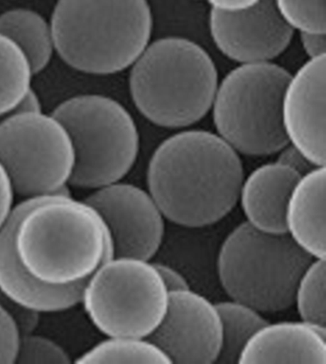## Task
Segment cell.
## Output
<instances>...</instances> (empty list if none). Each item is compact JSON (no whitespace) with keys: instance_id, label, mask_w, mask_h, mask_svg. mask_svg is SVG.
<instances>
[{"instance_id":"6da1fadb","label":"cell","mask_w":326,"mask_h":364,"mask_svg":"<svg viewBox=\"0 0 326 364\" xmlns=\"http://www.w3.org/2000/svg\"><path fill=\"white\" fill-rule=\"evenodd\" d=\"M240 156L217 134L189 129L168 137L146 171L148 193L165 219L198 228L224 219L239 203Z\"/></svg>"},{"instance_id":"7a4b0ae2","label":"cell","mask_w":326,"mask_h":364,"mask_svg":"<svg viewBox=\"0 0 326 364\" xmlns=\"http://www.w3.org/2000/svg\"><path fill=\"white\" fill-rule=\"evenodd\" d=\"M15 250L31 277L54 287L87 280L114 258L104 220L71 195L44 196L27 211L16 226Z\"/></svg>"},{"instance_id":"3957f363","label":"cell","mask_w":326,"mask_h":364,"mask_svg":"<svg viewBox=\"0 0 326 364\" xmlns=\"http://www.w3.org/2000/svg\"><path fill=\"white\" fill-rule=\"evenodd\" d=\"M50 23L60 59L97 76L131 68L153 29L148 0H58Z\"/></svg>"},{"instance_id":"277c9868","label":"cell","mask_w":326,"mask_h":364,"mask_svg":"<svg viewBox=\"0 0 326 364\" xmlns=\"http://www.w3.org/2000/svg\"><path fill=\"white\" fill-rule=\"evenodd\" d=\"M217 66L195 41L162 38L131 65L129 92L143 117L159 128L186 129L211 110L218 85Z\"/></svg>"},{"instance_id":"5b68a950","label":"cell","mask_w":326,"mask_h":364,"mask_svg":"<svg viewBox=\"0 0 326 364\" xmlns=\"http://www.w3.org/2000/svg\"><path fill=\"white\" fill-rule=\"evenodd\" d=\"M313 260L288 234L261 232L244 222L221 245L218 278L232 300L280 313L294 305L298 280Z\"/></svg>"},{"instance_id":"8992f818","label":"cell","mask_w":326,"mask_h":364,"mask_svg":"<svg viewBox=\"0 0 326 364\" xmlns=\"http://www.w3.org/2000/svg\"><path fill=\"white\" fill-rule=\"evenodd\" d=\"M75 151L71 186L96 190L121 181L136 164L140 135L131 113L101 95L73 96L54 109Z\"/></svg>"},{"instance_id":"52a82bcc","label":"cell","mask_w":326,"mask_h":364,"mask_svg":"<svg viewBox=\"0 0 326 364\" xmlns=\"http://www.w3.org/2000/svg\"><path fill=\"white\" fill-rule=\"evenodd\" d=\"M290 74L273 63L239 65L218 82L211 107L217 134L237 154H277L287 144L281 106Z\"/></svg>"},{"instance_id":"ba28073f","label":"cell","mask_w":326,"mask_h":364,"mask_svg":"<svg viewBox=\"0 0 326 364\" xmlns=\"http://www.w3.org/2000/svg\"><path fill=\"white\" fill-rule=\"evenodd\" d=\"M81 303L107 338H148L167 313L168 291L153 263L114 257L85 281Z\"/></svg>"},{"instance_id":"9c48e42d","label":"cell","mask_w":326,"mask_h":364,"mask_svg":"<svg viewBox=\"0 0 326 364\" xmlns=\"http://www.w3.org/2000/svg\"><path fill=\"white\" fill-rule=\"evenodd\" d=\"M0 164L19 197L70 195L74 146L53 114L18 109L5 117L0 122Z\"/></svg>"},{"instance_id":"30bf717a","label":"cell","mask_w":326,"mask_h":364,"mask_svg":"<svg viewBox=\"0 0 326 364\" xmlns=\"http://www.w3.org/2000/svg\"><path fill=\"white\" fill-rule=\"evenodd\" d=\"M84 200L109 228L114 257L149 261L158 252L164 240L165 217L148 191L119 181L94 190Z\"/></svg>"},{"instance_id":"8fae6325","label":"cell","mask_w":326,"mask_h":364,"mask_svg":"<svg viewBox=\"0 0 326 364\" xmlns=\"http://www.w3.org/2000/svg\"><path fill=\"white\" fill-rule=\"evenodd\" d=\"M179 364L217 363L222 323L215 304L192 289L168 292L167 313L148 338Z\"/></svg>"},{"instance_id":"7c38bea8","label":"cell","mask_w":326,"mask_h":364,"mask_svg":"<svg viewBox=\"0 0 326 364\" xmlns=\"http://www.w3.org/2000/svg\"><path fill=\"white\" fill-rule=\"evenodd\" d=\"M209 30L217 50L239 65L273 63L289 48L295 33L272 0L237 12L211 9Z\"/></svg>"},{"instance_id":"4fadbf2b","label":"cell","mask_w":326,"mask_h":364,"mask_svg":"<svg viewBox=\"0 0 326 364\" xmlns=\"http://www.w3.org/2000/svg\"><path fill=\"white\" fill-rule=\"evenodd\" d=\"M325 56L308 60L290 75L281 98L287 142L316 167L325 166Z\"/></svg>"},{"instance_id":"5bb4252c","label":"cell","mask_w":326,"mask_h":364,"mask_svg":"<svg viewBox=\"0 0 326 364\" xmlns=\"http://www.w3.org/2000/svg\"><path fill=\"white\" fill-rule=\"evenodd\" d=\"M43 197L24 198L13 206L10 217L0 228V292L37 313H60L81 303L87 279L69 286L46 285L29 274L15 250V232L19 220Z\"/></svg>"},{"instance_id":"9a60e30c","label":"cell","mask_w":326,"mask_h":364,"mask_svg":"<svg viewBox=\"0 0 326 364\" xmlns=\"http://www.w3.org/2000/svg\"><path fill=\"white\" fill-rule=\"evenodd\" d=\"M237 363H326V328L305 321L261 327L249 339Z\"/></svg>"},{"instance_id":"2e32d148","label":"cell","mask_w":326,"mask_h":364,"mask_svg":"<svg viewBox=\"0 0 326 364\" xmlns=\"http://www.w3.org/2000/svg\"><path fill=\"white\" fill-rule=\"evenodd\" d=\"M300 178L277 161L261 165L244 176L239 200L246 222L261 232L286 234L287 203Z\"/></svg>"},{"instance_id":"e0dca14e","label":"cell","mask_w":326,"mask_h":364,"mask_svg":"<svg viewBox=\"0 0 326 364\" xmlns=\"http://www.w3.org/2000/svg\"><path fill=\"white\" fill-rule=\"evenodd\" d=\"M325 166L298 179L287 203L286 233L314 259H325Z\"/></svg>"},{"instance_id":"ac0fdd59","label":"cell","mask_w":326,"mask_h":364,"mask_svg":"<svg viewBox=\"0 0 326 364\" xmlns=\"http://www.w3.org/2000/svg\"><path fill=\"white\" fill-rule=\"evenodd\" d=\"M0 33L23 51L34 74L43 73L56 53L51 23L34 10L16 8L2 13Z\"/></svg>"},{"instance_id":"d6986e66","label":"cell","mask_w":326,"mask_h":364,"mask_svg":"<svg viewBox=\"0 0 326 364\" xmlns=\"http://www.w3.org/2000/svg\"><path fill=\"white\" fill-rule=\"evenodd\" d=\"M215 307L222 323V347L217 363H237L249 339L268 321L261 311L236 300L217 303Z\"/></svg>"},{"instance_id":"ffe728a7","label":"cell","mask_w":326,"mask_h":364,"mask_svg":"<svg viewBox=\"0 0 326 364\" xmlns=\"http://www.w3.org/2000/svg\"><path fill=\"white\" fill-rule=\"evenodd\" d=\"M34 75L23 51L0 33V117L19 109V105L32 88Z\"/></svg>"},{"instance_id":"44dd1931","label":"cell","mask_w":326,"mask_h":364,"mask_svg":"<svg viewBox=\"0 0 326 364\" xmlns=\"http://www.w3.org/2000/svg\"><path fill=\"white\" fill-rule=\"evenodd\" d=\"M78 364L156 363L171 360L148 338H109L77 358Z\"/></svg>"},{"instance_id":"7402d4cb","label":"cell","mask_w":326,"mask_h":364,"mask_svg":"<svg viewBox=\"0 0 326 364\" xmlns=\"http://www.w3.org/2000/svg\"><path fill=\"white\" fill-rule=\"evenodd\" d=\"M325 259H314L295 288L294 304L303 321L326 328Z\"/></svg>"},{"instance_id":"603a6c76","label":"cell","mask_w":326,"mask_h":364,"mask_svg":"<svg viewBox=\"0 0 326 364\" xmlns=\"http://www.w3.org/2000/svg\"><path fill=\"white\" fill-rule=\"evenodd\" d=\"M287 26L298 33L325 34V0H272Z\"/></svg>"},{"instance_id":"cb8c5ba5","label":"cell","mask_w":326,"mask_h":364,"mask_svg":"<svg viewBox=\"0 0 326 364\" xmlns=\"http://www.w3.org/2000/svg\"><path fill=\"white\" fill-rule=\"evenodd\" d=\"M16 363L68 364L71 358L52 339L32 333L21 336Z\"/></svg>"},{"instance_id":"d4e9b609","label":"cell","mask_w":326,"mask_h":364,"mask_svg":"<svg viewBox=\"0 0 326 364\" xmlns=\"http://www.w3.org/2000/svg\"><path fill=\"white\" fill-rule=\"evenodd\" d=\"M21 336L16 322L0 305V364L16 363Z\"/></svg>"},{"instance_id":"484cf974","label":"cell","mask_w":326,"mask_h":364,"mask_svg":"<svg viewBox=\"0 0 326 364\" xmlns=\"http://www.w3.org/2000/svg\"><path fill=\"white\" fill-rule=\"evenodd\" d=\"M0 305L10 314L22 335L32 333L40 323V313L22 307L0 292Z\"/></svg>"},{"instance_id":"4316f807","label":"cell","mask_w":326,"mask_h":364,"mask_svg":"<svg viewBox=\"0 0 326 364\" xmlns=\"http://www.w3.org/2000/svg\"><path fill=\"white\" fill-rule=\"evenodd\" d=\"M278 164L284 165L294 170L300 176L306 175V173L314 170V164L310 161L297 148L287 143L286 146L277 154V161Z\"/></svg>"},{"instance_id":"83f0119b","label":"cell","mask_w":326,"mask_h":364,"mask_svg":"<svg viewBox=\"0 0 326 364\" xmlns=\"http://www.w3.org/2000/svg\"><path fill=\"white\" fill-rule=\"evenodd\" d=\"M13 198L15 192L9 176L0 164V228L5 225L13 210Z\"/></svg>"},{"instance_id":"f1b7e54d","label":"cell","mask_w":326,"mask_h":364,"mask_svg":"<svg viewBox=\"0 0 326 364\" xmlns=\"http://www.w3.org/2000/svg\"><path fill=\"white\" fill-rule=\"evenodd\" d=\"M153 264L157 272H159L168 292L190 289V284L188 282L186 277L178 270L165 264L153 263Z\"/></svg>"},{"instance_id":"f546056e","label":"cell","mask_w":326,"mask_h":364,"mask_svg":"<svg viewBox=\"0 0 326 364\" xmlns=\"http://www.w3.org/2000/svg\"><path fill=\"white\" fill-rule=\"evenodd\" d=\"M300 41L303 50L309 60L325 56V34H313V33H300Z\"/></svg>"},{"instance_id":"4dcf8cb0","label":"cell","mask_w":326,"mask_h":364,"mask_svg":"<svg viewBox=\"0 0 326 364\" xmlns=\"http://www.w3.org/2000/svg\"><path fill=\"white\" fill-rule=\"evenodd\" d=\"M211 9L221 12H237L254 6L261 0H205Z\"/></svg>"}]
</instances>
